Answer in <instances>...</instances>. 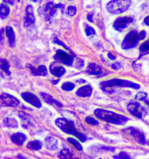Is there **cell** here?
<instances>
[{
	"instance_id": "6da1fadb",
	"label": "cell",
	"mask_w": 149,
	"mask_h": 159,
	"mask_svg": "<svg viewBox=\"0 0 149 159\" xmlns=\"http://www.w3.org/2000/svg\"><path fill=\"white\" fill-rule=\"evenodd\" d=\"M94 113L98 118L115 125H125L129 120L125 116L104 109L97 108Z\"/></svg>"
},
{
	"instance_id": "7a4b0ae2",
	"label": "cell",
	"mask_w": 149,
	"mask_h": 159,
	"mask_svg": "<svg viewBox=\"0 0 149 159\" xmlns=\"http://www.w3.org/2000/svg\"><path fill=\"white\" fill-rule=\"evenodd\" d=\"M56 124L62 132L76 136L82 142H84L87 140L86 136L76 129L74 121L64 118H58L56 120Z\"/></svg>"
},
{
	"instance_id": "3957f363",
	"label": "cell",
	"mask_w": 149,
	"mask_h": 159,
	"mask_svg": "<svg viewBox=\"0 0 149 159\" xmlns=\"http://www.w3.org/2000/svg\"><path fill=\"white\" fill-rule=\"evenodd\" d=\"M100 86L102 90L107 93H112V88L114 87L130 88L135 89H139L140 88V86L138 84L129 80L120 79H112L103 81L100 84Z\"/></svg>"
},
{
	"instance_id": "277c9868",
	"label": "cell",
	"mask_w": 149,
	"mask_h": 159,
	"mask_svg": "<svg viewBox=\"0 0 149 159\" xmlns=\"http://www.w3.org/2000/svg\"><path fill=\"white\" fill-rule=\"evenodd\" d=\"M131 4V0H111L106 5V9L111 14H121Z\"/></svg>"
},
{
	"instance_id": "5b68a950",
	"label": "cell",
	"mask_w": 149,
	"mask_h": 159,
	"mask_svg": "<svg viewBox=\"0 0 149 159\" xmlns=\"http://www.w3.org/2000/svg\"><path fill=\"white\" fill-rule=\"evenodd\" d=\"M58 8H61L62 12H63L64 10V5L61 4H55L53 2H49L39 9V13L41 12V14L44 16L46 20L49 21L56 12Z\"/></svg>"
},
{
	"instance_id": "8992f818",
	"label": "cell",
	"mask_w": 149,
	"mask_h": 159,
	"mask_svg": "<svg viewBox=\"0 0 149 159\" xmlns=\"http://www.w3.org/2000/svg\"><path fill=\"white\" fill-rule=\"evenodd\" d=\"M139 40V33L136 30H132L126 35L122 43L121 47L124 50L134 48L138 45Z\"/></svg>"
},
{
	"instance_id": "52a82bcc",
	"label": "cell",
	"mask_w": 149,
	"mask_h": 159,
	"mask_svg": "<svg viewBox=\"0 0 149 159\" xmlns=\"http://www.w3.org/2000/svg\"><path fill=\"white\" fill-rule=\"evenodd\" d=\"M127 108L132 116L138 118H142L146 114L144 108L137 102H130L128 104Z\"/></svg>"
},
{
	"instance_id": "ba28073f",
	"label": "cell",
	"mask_w": 149,
	"mask_h": 159,
	"mask_svg": "<svg viewBox=\"0 0 149 159\" xmlns=\"http://www.w3.org/2000/svg\"><path fill=\"white\" fill-rule=\"evenodd\" d=\"M133 22V18L131 16L119 17L114 21L113 24V27L117 31L122 32Z\"/></svg>"
},
{
	"instance_id": "9c48e42d",
	"label": "cell",
	"mask_w": 149,
	"mask_h": 159,
	"mask_svg": "<svg viewBox=\"0 0 149 159\" xmlns=\"http://www.w3.org/2000/svg\"><path fill=\"white\" fill-rule=\"evenodd\" d=\"M1 104L5 107H16L19 104V100L15 97L6 93L1 94Z\"/></svg>"
},
{
	"instance_id": "30bf717a",
	"label": "cell",
	"mask_w": 149,
	"mask_h": 159,
	"mask_svg": "<svg viewBox=\"0 0 149 159\" xmlns=\"http://www.w3.org/2000/svg\"><path fill=\"white\" fill-rule=\"evenodd\" d=\"M54 58L67 66H72L74 62V56H72L66 52L60 49L56 50Z\"/></svg>"
},
{
	"instance_id": "8fae6325",
	"label": "cell",
	"mask_w": 149,
	"mask_h": 159,
	"mask_svg": "<svg viewBox=\"0 0 149 159\" xmlns=\"http://www.w3.org/2000/svg\"><path fill=\"white\" fill-rule=\"evenodd\" d=\"M124 131L129 132L136 141H137L140 145H144L146 143V138L143 131L134 127H129L125 129Z\"/></svg>"
},
{
	"instance_id": "7c38bea8",
	"label": "cell",
	"mask_w": 149,
	"mask_h": 159,
	"mask_svg": "<svg viewBox=\"0 0 149 159\" xmlns=\"http://www.w3.org/2000/svg\"><path fill=\"white\" fill-rule=\"evenodd\" d=\"M21 96L25 101L30 104L34 106L35 107L40 108L42 104L40 99L35 94L30 92H23L21 94Z\"/></svg>"
},
{
	"instance_id": "4fadbf2b",
	"label": "cell",
	"mask_w": 149,
	"mask_h": 159,
	"mask_svg": "<svg viewBox=\"0 0 149 159\" xmlns=\"http://www.w3.org/2000/svg\"><path fill=\"white\" fill-rule=\"evenodd\" d=\"M26 15L25 17V21H24V26L26 28H28L35 22V16L34 15V10L32 5H27L26 10Z\"/></svg>"
},
{
	"instance_id": "5bb4252c",
	"label": "cell",
	"mask_w": 149,
	"mask_h": 159,
	"mask_svg": "<svg viewBox=\"0 0 149 159\" xmlns=\"http://www.w3.org/2000/svg\"><path fill=\"white\" fill-rule=\"evenodd\" d=\"M26 67L29 68L31 72V74L33 76H46L47 75V69L46 66L44 65L38 66V68H36L34 66L28 64H26Z\"/></svg>"
},
{
	"instance_id": "9a60e30c",
	"label": "cell",
	"mask_w": 149,
	"mask_h": 159,
	"mask_svg": "<svg viewBox=\"0 0 149 159\" xmlns=\"http://www.w3.org/2000/svg\"><path fill=\"white\" fill-rule=\"evenodd\" d=\"M49 68L51 74L56 77L62 76L66 72L65 68L63 66H60L56 61L51 63Z\"/></svg>"
},
{
	"instance_id": "2e32d148",
	"label": "cell",
	"mask_w": 149,
	"mask_h": 159,
	"mask_svg": "<svg viewBox=\"0 0 149 159\" xmlns=\"http://www.w3.org/2000/svg\"><path fill=\"white\" fill-rule=\"evenodd\" d=\"M40 95L43 99V100L47 104L51 105V106L58 107H63V105L62 103H60V102H58L56 99H54L51 96V95L46 93H43V92L40 93Z\"/></svg>"
},
{
	"instance_id": "e0dca14e",
	"label": "cell",
	"mask_w": 149,
	"mask_h": 159,
	"mask_svg": "<svg viewBox=\"0 0 149 159\" xmlns=\"http://www.w3.org/2000/svg\"><path fill=\"white\" fill-rule=\"evenodd\" d=\"M86 72L88 75H99L102 74V69L100 66L92 62L88 64Z\"/></svg>"
},
{
	"instance_id": "ac0fdd59",
	"label": "cell",
	"mask_w": 149,
	"mask_h": 159,
	"mask_svg": "<svg viewBox=\"0 0 149 159\" xmlns=\"http://www.w3.org/2000/svg\"><path fill=\"white\" fill-rule=\"evenodd\" d=\"M93 92V89L90 85H85L77 90L76 93L79 96L82 98L90 97Z\"/></svg>"
},
{
	"instance_id": "d6986e66",
	"label": "cell",
	"mask_w": 149,
	"mask_h": 159,
	"mask_svg": "<svg viewBox=\"0 0 149 159\" xmlns=\"http://www.w3.org/2000/svg\"><path fill=\"white\" fill-rule=\"evenodd\" d=\"M11 141L16 145L22 146L26 139V136L22 133L17 132L14 134L11 137Z\"/></svg>"
},
{
	"instance_id": "ffe728a7",
	"label": "cell",
	"mask_w": 149,
	"mask_h": 159,
	"mask_svg": "<svg viewBox=\"0 0 149 159\" xmlns=\"http://www.w3.org/2000/svg\"><path fill=\"white\" fill-rule=\"evenodd\" d=\"M5 33L7 38L8 39L9 45L11 48H14L15 46V34L14 30L11 26H7L5 29Z\"/></svg>"
},
{
	"instance_id": "44dd1931",
	"label": "cell",
	"mask_w": 149,
	"mask_h": 159,
	"mask_svg": "<svg viewBox=\"0 0 149 159\" xmlns=\"http://www.w3.org/2000/svg\"><path fill=\"white\" fill-rule=\"evenodd\" d=\"M45 143L46 148L50 150H56L58 148V140L54 137L48 136L46 138Z\"/></svg>"
},
{
	"instance_id": "7402d4cb",
	"label": "cell",
	"mask_w": 149,
	"mask_h": 159,
	"mask_svg": "<svg viewBox=\"0 0 149 159\" xmlns=\"http://www.w3.org/2000/svg\"><path fill=\"white\" fill-rule=\"evenodd\" d=\"M43 143L38 140H32L28 142L26 145V148L32 150H39L42 148Z\"/></svg>"
},
{
	"instance_id": "603a6c76",
	"label": "cell",
	"mask_w": 149,
	"mask_h": 159,
	"mask_svg": "<svg viewBox=\"0 0 149 159\" xmlns=\"http://www.w3.org/2000/svg\"><path fill=\"white\" fill-rule=\"evenodd\" d=\"M3 123L6 127L12 128H17L18 127V122L14 118H6Z\"/></svg>"
},
{
	"instance_id": "cb8c5ba5",
	"label": "cell",
	"mask_w": 149,
	"mask_h": 159,
	"mask_svg": "<svg viewBox=\"0 0 149 159\" xmlns=\"http://www.w3.org/2000/svg\"><path fill=\"white\" fill-rule=\"evenodd\" d=\"M139 57L138 59L144 56L149 54V40L144 42L140 46L139 48Z\"/></svg>"
},
{
	"instance_id": "d4e9b609",
	"label": "cell",
	"mask_w": 149,
	"mask_h": 159,
	"mask_svg": "<svg viewBox=\"0 0 149 159\" xmlns=\"http://www.w3.org/2000/svg\"><path fill=\"white\" fill-rule=\"evenodd\" d=\"M9 67L10 66L7 60L5 59L1 58L0 61V68L8 76L11 74V72L9 71Z\"/></svg>"
},
{
	"instance_id": "484cf974",
	"label": "cell",
	"mask_w": 149,
	"mask_h": 159,
	"mask_svg": "<svg viewBox=\"0 0 149 159\" xmlns=\"http://www.w3.org/2000/svg\"><path fill=\"white\" fill-rule=\"evenodd\" d=\"M0 16L1 19H4L7 18L10 12V8L8 6L4 5L3 4H1V8H0Z\"/></svg>"
},
{
	"instance_id": "4316f807",
	"label": "cell",
	"mask_w": 149,
	"mask_h": 159,
	"mask_svg": "<svg viewBox=\"0 0 149 159\" xmlns=\"http://www.w3.org/2000/svg\"><path fill=\"white\" fill-rule=\"evenodd\" d=\"M72 154L68 149L61 150L58 155V157L60 159H72Z\"/></svg>"
},
{
	"instance_id": "83f0119b",
	"label": "cell",
	"mask_w": 149,
	"mask_h": 159,
	"mask_svg": "<svg viewBox=\"0 0 149 159\" xmlns=\"http://www.w3.org/2000/svg\"><path fill=\"white\" fill-rule=\"evenodd\" d=\"M67 141L68 142H70V143H71L73 146H74V148L79 150V151H82L83 149V147L82 146L80 145V143H79L78 141L72 138H67Z\"/></svg>"
},
{
	"instance_id": "f1b7e54d",
	"label": "cell",
	"mask_w": 149,
	"mask_h": 159,
	"mask_svg": "<svg viewBox=\"0 0 149 159\" xmlns=\"http://www.w3.org/2000/svg\"><path fill=\"white\" fill-rule=\"evenodd\" d=\"M74 87H75V85L73 83L67 82L62 84L61 88L63 90H65V91H71L74 89Z\"/></svg>"
},
{
	"instance_id": "f546056e",
	"label": "cell",
	"mask_w": 149,
	"mask_h": 159,
	"mask_svg": "<svg viewBox=\"0 0 149 159\" xmlns=\"http://www.w3.org/2000/svg\"><path fill=\"white\" fill-rule=\"evenodd\" d=\"M76 12H77V10L75 7L69 6L68 7L67 14L68 15L70 16H74L76 14Z\"/></svg>"
},
{
	"instance_id": "4dcf8cb0",
	"label": "cell",
	"mask_w": 149,
	"mask_h": 159,
	"mask_svg": "<svg viewBox=\"0 0 149 159\" xmlns=\"http://www.w3.org/2000/svg\"><path fill=\"white\" fill-rule=\"evenodd\" d=\"M52 42H53L54 43H56V44H58V45H60L61 46H62L64 48H65L66 50H70V48L68 47L67 46H66L64 43L61 42L60 40L55 35H54V37L52 39Z\"/></svg>"
},
{
	"instance_id": "1f68e13d",
	"label": "cell",
	"mask_w": 149,
	"mask_h": 159,
	"mask_svg": "<svg viewBox=\"0 0 149 159\" xmlns=\"http://www.w3.org/2000/svg\"><path fill=\"white\" fill-rule=\"evenodd\" d=\"M147 96V94L146 93L144 92H141L138 93L135 96V99L138 100H140V101H143V100H144L146 98Z\"/></svg>"
},
{
	"instance_id": "d6a6232c",
	"label": "cell",
	"mask_w": 149,
	"mask_h": 159,
	"mask_svg": "<svg viewBox=\"0 0 149 159\" xmlns=\"http://www.w3.org/2000/svg\"><path fill=\"white\" fill-rule=\"evenodd\" d=\"M85 121L88 124H91V125H93L98 124V122L97 120H96V119H94V118H92V117H86V119H85Z\"/></svg>"
},
{
	"instance_id": "836d02e7",
	"label": "cell",
	"mask_w": 149,
	"mask_h": 159,
	"mask_svg": "<svg viewBox=\"0 0 149 159\" xmlns=\"http://www.w3.org/2000/svg\"><path fill=\"white\" fill-rule=\"evenodd\" d=\"M114 159H130V156L126 153L124 152H121V153H120V154H118V156H114Z\"/></svg>"
},
{
	"instance_id": "e575fe53",
	"label": "cell",
	"mask_w": 149,
	"mask_h": 159,
	"mask_svg": "<svg viewBox=\"0 0 149 159\" xmlns=\"http://www.w3.org/2000/svg\"><path fill=\"white\" fill-rule=\"evenodd\" d=\"M85 32H86V35L88 36L96 34L95 30L91 26H88L85 29Z\"/></svg>"
},
{
	"instance_id": "d590c367",
	"label": "cell",
	"mask_w": 149,
	"mask_h": 159,
	"mask_svg": "<svg viewBox=\"0 0 149 159\" xmlns=\"http://www.w3.org/2000/svg\"><path fill=\"white\" fill-rule=\"evenodd\" d=\"M84 60H81V59H80V58H77V60H76V63H75V67L76 68H78V69H80V68H82V67H84Z\"/></svg>"
},
{
	"instance_id": "8d00e7d4",
	"label": "cell",
	"mask_w": 149,
	"mask_h": 159,
	"mask_svg": "<svg viewBox=\"0 0 149 159\" xmlns=\"http://www.w3.org/2000/svg\"><path fill=\"white\" fill-rule=\"evenodd\" d=\"M111 67L114 70H118V69H120L121 68V64L120 62H115L114 64H112Z\"/></svg>"
},
{
	"instance_id": "74e56055",
	"label": "cell",
	"mask_w": 149,
	"mask_h": 159,
	"mask_svg": "<svg viewBox=\"0 0 149 159\" xmlns=\"http://www.w3.org/2000/svg\"><path fill=\"white\" fill-rule=\"evenodd\" d=\"M146 36V32L145 30H142L141 32H140L139 37L140 40L144 39Z\"/></svg>"
},
{
	"instance_id": "f35d334b",
	"label": "cell",
	"mask_w": 149,
	"mask_h": 159,
	"mask_svg": "<svg viewBox=\"0 0 149 159\" xmlns=\"http://www.w3.org/2000/svg\"><path fill=\"white\" fill-rule=\"evenodd\" d=\"M108 57L110 59H111L112 60H115L116 59V57L114 56L113 54H112L111 53H110V52L108 53Z\"/></svg>"
},
{
	"instance_id": "ab89813d",
	"label": "cell",
	"mask_w": 149,
	"mask_h": 159,
	"mask_svg": "<svg viewBox=\"0 0 149 159\" xmlns=\"http://www.w3.org/2000/svg\"><path fill=\"white\" fill-rule=\"evenodd\" d=\"M144 23L147 26H149V15L147 16L144 19Z\"/></svg>"
},
{
	"instance_id": "60d3db41",
	"label": "cell",
	"mask_w": 149,
	"mask_h": 159,
	"mask_svg": "<svg viewBox=\"0 0 149 159\" xmlns=\"http://www.w3.org/2000/svg\"><path fill=\"white\" fill-rule=\"evenodd\" d=\"M3 1L5 2V3L9 4H11V5H13L14 2H15V0H3Z\"/></svg>"
},
{
	"instance_id": "b9f144b4",
	"label": "cell",
	"mask_w": 149,
	"mask_h": 159,
	"mask_svg": "<svg viewBox=\"0 0 149 159\" xmlns=\"http://www.w3.org/2000/svg\"><path fill=\"white\" fill-rule=\"evenodd\" d=\"M92 17H93V15L91 14H89L88 15V21H90V22H93V19H92Z\"/></svg>"
},
{
	"instance_id": "7bdbcfd3",
	"label": "cell",
	"mask_w": 149,
	"mask_h": 159,
	"mask_svg": "<svg viewBox=\"0 0 149 159\" xmlns=\"http://www.w3.org/2000/svg\"><path fill=\"white\" fill-rule=\"evenodd\" d=\"M77 82H79V83H84V82H86V80H83V79H80V80H77Z\"/></svg>"
},
{
	"instance_id": "ee69618b",
	"label": "cell",
	"mask_w": 149,
	"mask_h": 159,
	"mask_svg": "<svg viewBox=\"0 0 149 159\" xmlns=\"http://www.w3.org/2000/svg\"><path fill=\"white\" fill-rule=\"evenodd\" d=\"M59 81H60L59 80H52V83L54 84H57L59 82Z\"/></svg>"
},
{
	"instance_id": "f6af8a7d",
	"label": "cell",
	"mask_w": 149,
	"mask_h": 159,
	"mask_svg": "<svg viewBox=\"0 0 149 159\" xmlns=\"http://www.w3.org/2000/svg\"><path fill=\"white\" fill-rule=\"evenodd\" d=\"M146 104L148 105V106H149V101H147V102H146Z\"/></svg>"
},
{
	"instance_id": "bcb514c9",
	"label": "cell",
	"mask_w": 149,
	"mask_h": 159,
	"mask_svg": "<svg viewBox=\"0 0 149 159\" xmlns=\"http://www.w3.org/2000/svg\"><path fill=\"white\" fill-rule=\"evenodd\" d=\"M20 0H18V1H19ZM33 1H34V2H36L37 1V0H32Z\"/></svg>"
},
{
	"instance_id": "7dc6e473",
	"label": "cell",
	"mask_w": 149,
	"mask_h": 159,
	"mask_svg": "<svg viewBox=\"0 0 149 159\" xmlns=\"http://www.w3.org/2000/svg\"></svg>"
}]
</instances>
